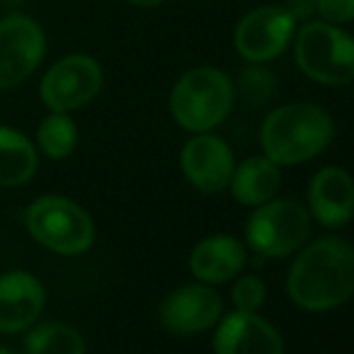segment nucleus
<instances>
[{
    "instance_id": "f257e3e1",
    "label": "nucleus",
    "mask_w": 354,
    "mask_h": 354,
    "mask_svg": "<svg viewBox=\"0 0 354 354\" xmlns=\"http://www.w3.org/2000/svg\"><path fill=\"white\" fill-rule=\"evenodd\" d=\"M288 294L313 313L344 304L354 294V246L327 236L302 248L288 273Z\"/></svg>"
},
{
    "instance_id": "f03ea898",
    "label": "nucleus",
    "mask_w": 354,
    "mask_h": 354,
    "mask_svg": "<svg viewBox=\"0 0 354 354\" xmlns=\"http://www.w3.org/2000/svg\"><path fill=\"white\" fill-rule=\"evenodd\" d=\"M331 115L313 102H288L273 109L261 123V148L279 167L302 165L319 156L333 140Z\"/></svg>"
},
{
    "instance_id": "7ed1b4c3",
    "label": "nucleus",
    "mask_w": 354,
    "mask_h": 354,
    "mask_svg": "<svg viewBox=\"0 0 354 354\" xmlns=\"http://www.w3.org/2000/svg\"><path fill=\"white\" fill-rule=\"evenodd\" d=\"M236 86L232 77L213 65L186 71L169 94V113L188 133H205L219 127L232 113Z\"/></svg>"
},
{
    "instance_id": "20e7f679",
    "label": "nucleus",
    "mask_w": 354,
    "mask_h": 354,
    "mask_svg": "<svg viewBox=\"0 0 354 354\" xmlns=\"http://www.w3.org/2000/svg\"><path fill=\"white\" fill-rule=\"evenodd\" d=\"M24 223L28 234L40 246L63 257L84 254L96 238L90 213L61 194H44L36 198L26 209Z\"/></svg>"
},
{
    "instance_id": "39448f33",
    "label": "nucleus",
    "mask_w": 354,
    "mask_h": 354,
    "mask_svg": "<svg viewBox=\"0 0 354 354\" xmlns=\"http://www.w3.org/2000/svg\"><path fill=\"white\" fill-rule=\"evenodd\" d=\"M292 42L296 65L308 80L329 88L354 82V36L342 26L306 21Z\"/></svg>"
},
{
    "instance_id": "423d86ee",
    "label": "nucleus",
    "mask_w": 354,
    "mask_h": 354,
    "mask_svg": "<svg viewBox=\"0 0 354 354\" xmlns=\"http://www.w3.org/2000/svg\"><path fill=\"white\" fill-rule=\"evenodd\" d=\"M246 244L265 259H286L298 252L310 234V213L292 198H271L254 207L246 221Z\"/></svg>"
},
{
    "instance_id": "0eeeda50",
    "label": "nucleus",
    "mask_w": 354,
    "mask_h": 354,
    "mask_svg": "<svg viewBox=\"0 0 354 354\" xmlns=\"http://www.w3.org/2000/svg\"><path fill=\"white\" fill-rule=\"evenodd\" d=\"M104 86L102 65L84 53H71L53 63L40 80V100L48 111L73 113L90 104Z\"/></svg>"
},
{
    "instance_id": "6e6552de",
    "label": "nucleus",
    "mask_w": 354,
    "mask_h": 354,
    "mask_svg": "<svg viewBox=\"0 0 354 354\" xmlns=\"http://www.w3.org/2000/svg\"><path fill=\"white\" fill-rule=\"evenodd\" d=\"M44 28L30 15L11 13L0 19V92L30 80L46 57Z\"/></svg>"
},
{
    "instance_id": "1a4fd4ad",
    "label": "nucleus",
    "mask_w": 354,
    "mask_h": 354,
    "mask_svg": "<svg viewBox=\"0 0 354 354\" xmlns=\"http://www.w3.org/2000/svg\"><path fill=\"white\" fill-rule=\"evenodd\" d=\"M296 34V19L286 7L267 5L246 13L234 30L236 53L254 65L281 57Z\"/></svg>"
},
{
    "instance_id": "9d476101",
    "label": "nucleus",
    "mask_w": 354,
    "mask_h": 354,
    "mask_svg": "<svg viewBox=\"0 0 354 354\" xmlns=\"http://www.w3.org/2000/svg\"><path fill=\"white\" fill-rule=\"evenodd\" d=\"M180 169L194 190L203 194H217L230 186L236 156L232 146L217 133H192L182 146Z\"/></svg>"
},
{
    "instance_id": "9b49d317",
    "label": "nucleus",
    "mask_w": 354,
    "mask_h": 354,
    "mask_svg": "<svg viewBox=\"0 0 354 354\" xmlns=\"http://www.w3.org/2000/svg\"><path fill=\"white\" fill-rule=\"evenodd\" d=\"M306 203L310 217L323 227H344L354 217V177L337 165L319 169L308 182Z\"/></svg>"
},
{
    "instance_id": "f8f14e48",
    "label": "nucleus",
    "mask_w": 354,
    "mask_h": 354,
    "mask_svg": "<svg viewBox=\"0 0 354 354\" xmlns=\"http://www.w3.org/2000/svg\"><path fill=\"white\" fill-rule=\"evenodd\" d=\"M223 300L209 283H190L173 290L160 306V323L173 333H196L213 327L221 317Z\"/></svg>"
},
{
    "instance_id": "ddd939ff",
    "label": "nucleus",
    "mask_w": 354,
    "mask_h": 354,
    "mask_svg": "<svg viewBox=\"0 0 354 354\" xmlns=\"http://www.w3.org/2000/svg\"><path fill=\"white\" fill-rule=\"evenodd\" d=\"M215 354H283L277 329L257 313H230L215 333Z\"/></svg>"
},
{
    "instance_id": "4468645a",
    "label": "nucleus",
    "mask_w": 354,
    "mask_h": 354,
    "mask_svg": "<svg viewBox=\"0 0 354 354\" xmlns=\"http://www.w3.org/2000/svg\"><path fill=\"white\" fill-rule=\"evenodd\" d=\"M46 294L42 283L26 271L0 275V331L17 333L30 327L42 313Z\"/></svg>"
},
{
    "instance_id": "2eb2a0df",
    "label": "nucleus",
    "mask_w": 354,
    "mask_h": 354,
    "mask_svg": "<svg viewBox=\"0 0 354 354\" xmlns=\"http://www.w3.org/2000/svg\"><path fill=\"white\" fill-rule=\"evenodd\" d=\"M246 265V246L227 234L201 240L190 254V269L203 283H225Z\"/></svg>"
},
{
    "instance_id": "dca6fc26",
    "label": "nucleus",
    "mask_w": 354,
    "mask_h": 354,
    "mask_svg": "<svg viewBox=\"0 0 354 354\" xmlns=\"http://www.w3.org/2000/svg\"><path fill=\"white\" fill-rule=\"evenodd\" d=\"M279 186H281L279 165L265 154H257L236 165L227 188L236 198V203L254 209L275 198Z\"/></svg>"
},
{
    "instance_id": "f3484780",
    "label": "nucleus",
    "mask_w": 354,
    "mask_h": 354,
    "mask_svg": "<svg viewBox=\"0 0 354 354\" xmlns=\"http://www.w3.org/2000/svg\"><path fill=\"white\" fill-rule=\"evenodd\" d=\"M40 167L36 142L24 131L0 125V188L30 184Z\"/></svg>"
},
{
    "instance_id": "a211bd4d",
    "label": "nucleus",
    "mask_w": 354,
    "mask_h": 354,
    "mask_svg": "<svg viewBox=\"0 0 354 354\" xmlns=\"http://www.w3.org/2000/svg\"><path fill=\"white\" fill-rule=\"evenodd\" d=\"M80 140V129L75 121L71 119V113H55L48 111V115L40 121L36 129V148L46 158L53 160H65L73 154Z\"/></svg>"
},
{
    "instance_id": "6ab92c4d",
    "label": "nucleus",
    "mask_w": 354,
    "mask_h": 354,
    "mask_svg": "<svg viewBox=\"0 0 354 354\" xmlns=\"http://www.w3.org/2000/svg\"><path fill=\"white\" fill-rule=\"evenodd\" d=\"M28 354H86V346L77 329L44 323L28 335Z\"/></svg>"
},
{
    "instance_id": "aec40b11",
    "label": "nucleus",
    "mask_w": 354,
    "mask_h": 354,
    "mask_svg": "<svg viewBox=\"0 0 354 354\" xmlns=\"http://www.w3.org/2000/svg\"><path fill=\"white\" fill-rule=\"evenodd\" d=\"M240 90L254 104H263L273 94V75L265 67L250 63L240 77Z\"/></svg>"
},
{
    "instance_id": "412c9836",
    "label": "nucleus",
    "mask_w": 354,
    "mask_h": 354,
    "mask_svg": "<svg viewBox=\"0 0 354 354\" xmlns=\"http://www.w3.org/2000/svg\"><path fill=\"white\" fill-rule=\"evenodd\" d=\"M265 294L267 290H265L263 279H259L257 275H244L236 281L232 290V300L238 310L257 313L265 302Z\"/></svg>"
},
{
    "instance_id": "4be33fe9",
    "label": "nucleus",
    "mask_w": 354,
    "mask_h": 354,
    "mask_svg": "<svg viewBox=\"0 0 354 354\" xmlns=\"http://www.w3.org/2000/svg\"><path fill=\"white\" fill-rule=\"evenodd\" d=\"M317 13L321 21L346 26L354 21V0H317Z\"/></svg>"
},
{
    "instance_id": "5701e85b",
    "label": "nucleus",
    "mask_w": 354,
    "mask_h": 354,
    "mask_svg": "<svg viewBox=\"0 0 354 354\" xmlns=\"http://www.w3.org/2000/svg\"><path fill=\"white\" fill-rule=\"evenodd\" d=\"M292 15L294 19H306L310 17L315 11H317V0H288V5H283Z\"/></svg>"
},
{
    "instance_id": "b1692460",
    "label": "nucleus",
    "mask_w": 354,
    "mask_h": 354,
    "mask_svg": "<svg viewBox=\"0 0 354 354\" xmlns=\"http://www.w3.org/2000/svg\"><path fill=\"white\" fill-rule=\"evenodd\" d=\"M127 5L131 7H138V9H154V7H160L167 0H125Z\"/></svg>"
},
{
    "instance_id": "393cba45",
    "label": "nucleus",
    "mask_w": 354,
    "mask_h": 354,
    "mask_svg": "<svg viewBox=\"0 0 354 354\" xmlns=\"http://www.w3.org/2000/svg\"><path fill=\"white\" fill-rule=\"evenodd\" d=\"M0 354H11V350H7V348L0 346Z\"/></svg>"
}]
</instances>
